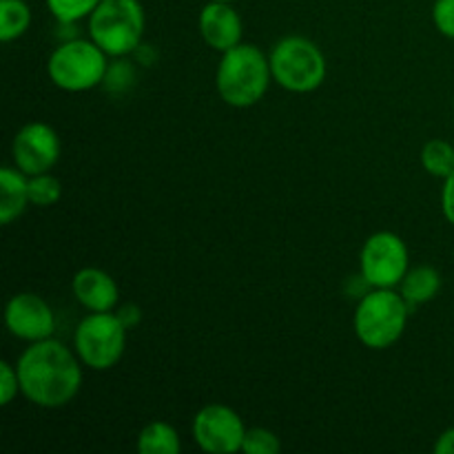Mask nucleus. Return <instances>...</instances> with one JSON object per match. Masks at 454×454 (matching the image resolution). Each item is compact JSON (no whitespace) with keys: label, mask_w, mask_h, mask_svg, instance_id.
Wrapping results in <instances>:
<instances>
[{"label":"nucleus","mask_w":454,"mask_h":454,"mask_svg":"<svg viewBox=\"0 0 454 454\" xmlns=\"http://www.w3.org/2000/svg\"><path fill=\"white\" fill-rule=\"evenodd\" d=\"M411 310V304L395 288H371L355 309V335L366 348H390L402 340Z\"/></svg>","instance_id":"obj_3"},{"label":"nucleus","mask_w":454,"mask_h":454,"mask_svg":"<svg viewBox=\"0 0 454 454\" xmlns=\"http://www.w3.org/2000/svg\"><path fill=\"white\" fill-rule=\"evenodd\" d=\"M211 3H233V0H211Z\"/></svg>","instance_id":"obj_28"},{"label":"nucleus","mask_w":454,"mask_h":454,"mask_svg":"<svg viewBox=\"0 0 454 454\" xmlns=\"http://www.w3.org/2000/svg\"><path fill=\"white\" fill-rule=\"evenodd\" d=\"M145 25L140 0H102L89 16V38L109 58H122L140 47Z\"/></svg>","instance_id":"obj_5"},{"label":"nucleus","mask_w":454,"mask_h":454,"mask_svg":"<svg viewBox=\"0 0 454 454\" xmlns=\"http://www.w3.org/2000/svg\"><path fill=\"white\" fill-rule=\"evenodd\" d=\"M118 317L122 319V324H124V326H127V328L137 326V324H140V319H142L140 306H136V304H124V306H120V309H118Z\"/></svg>","instance_id":"obj_26"},{"label":"nucleus","mask_w":454,"mask_h":454,"mask_svg":"<svg viewBox=\"0 0 454 454\" xmlns=\"http://www.w3.org/2000/svg\"><path fill=\"white\" fill-rule=\"evenodd\" d=\"M124 82H133V71L127 62H115V65H109V71L105 75V84L114 91H120L124 89Z\"/></svg>","instance_id":"obj_24"},{"label":"nucleus","mask_w":454,"mask_h":454,"mask_svg":"<svg viewBox=\"0 0 454 454\" xmlns=\"http://www.w3.org/2000/svg\"><path fill=\"white\" fill-rule=\"evenodd\" d=\"M433 22L439 34L454 40V0H434Z\"/></svg>","instance_id":"obj_23"},{"label":"nucleus","mask_w":454,"mask_h":454,"mask_svg":"<svg viewBox=\"0 0 454 454\" xmlns=\"http://www.w3.org/2000/svg\"><path fill=\"white\" fill-rule=\"evenodd\" d=\"M242 18L231 3H211L208 0L200 12V34L204 43L215 51L224 53L242 43Z\"/></svg>","instance_id":"obj_12"},{"label":"nucleus","mask_w":454,"mask_h":454,"mask_svg":"<svg viewBox=\"0 0 454 454\" xmlns=\"http://www.w3.org/2000/svg\"><path fill=\"white\" fill-rule=\"evenodd\" d=\"M282 450V442L273 430L266 428H248L244 437L242 452L247 454H278Z\"/></svg>","instance_id":"obj_21"},{"label":"nucleus","mask_w":454,"mask_h":454,"mask_svg":"<svg viewBox=\"0 0 454 454\" xmlns=\"http://www.w3.org/2000/svg\"><path fill=\"white\" fill-rule=\"evenodd\" d=\"M127 331L118 313H89L74 333V350L91 371H109L127 350Z\"/></svg>","instance_id":"obj_7"},{"label":"nucleus","mask_w":454,"mask_h":454,"mask_svg":"<svg viewBox=\"0 0 454 454\" xmlns=\"http://www.w3.org/2000/svg\"><path fill=\"white\" fill-rule=\"evenodd\" d=\"M102 0H47V9L60 25H74V22L89 18Z\"/></svg>","instance_id":"obj_19"},{"label":"nucleus","mask_w":454,"mask_h":454,"mask_svg":"<svg viewBox=\"0 0 454 454\" xmlns=\"http://www.w3.org/2000/svg\"><path fill=\"white\" fill-rule=\"evenodd\" d=\"M136 450L140 454H177L182 450V442L171 424L151 421L137 434Z\"/></svg>","instance_id":"obj_16"},{"label":"nucleus","mask_w":454,"mask_h":454,"mask_svg":"<svg viewBox=\"0 0 454 454\" xmlns=\"http://www.w3.org/2000/svg\"><path fill=\"white\" fill-rule=\"evenodd\" d=\"M442 211L443 217L454 226V171L443 180L442 189Z\"/></svg>","instance_id":"obj_25"},{"label":"nucleus","mask_w":454,"mask_h":454,"mask_svg":"<svg viewBox=\"0 0 454 454\" xmlns=\"http://www.w3.org/2000/svg\"><path fill=\"white\" fill-rule=\"evenodd\" d=\"M421 167L430 176L446 180L454 171V146L448 140H442V137L426 142L424 149H421Z\"/></svg>","instance_id":"obj_18"},{"label":"nucleus","mask_w":454,"mask_h":454,"mask_svg":"<svg viewBox=\"0 0 454 454\" xmlns=\"http://www.w3.org/2000/svg\"><path fill=\"white\" fill-rule=\"evenodd\" d=\"M247 426L244 419L224 403H208L198 415L193 417V433L195 443L204 452L211 454H233L242 452L244 437H247Z\"/></svg>","instance_id":"obj_9"},{"label":"nucleus","mask_w":454,"mask_h":454,"mask_svg":"<svg viewBox=\"0 0 454 454\" xmlns=\"http://www.w3.org/2000/svg\"><path fill=\"white\" fill-rule=\"evenodd\" d=\"M20 395V377L16 364L0 362V406H9Z\"/></svg>","instance_id":"obj_22"},{"label":"nucleus","mask_w":454,"mask_h":454,"mask_svg":"<svg viewBox=\"0 0 454 454\" xmlns=\"http://www.w3.org/2000/svg\"><path fill=\"white\" fill-rule=\"evenodd\" d=\"M31 25V9L25 0H0V40L12 43Z\"/></svg>","instance_id":"obj_17"},{"label":"nucleus","mask_w":454,"mask_h":454,"mask_svg":"<svg viewBox=\"0 0 454 454\" xmlns=\"http://www.w3.org/2000/svg\"><path fill=\"white\" fill-rule=\"evenodd\" d=\"M4 324L16 340L34 344L53 337L56 331V315L51 306L35 293H18L7 301Z\"/></svg>","instance_id":"obj_11"},{"label":"nucleus","mask_w":454,"mask_h":454,"mask_svg":"<svg viewBox=\"0 0 454 454\" xmlns=\"http://www.w3.org/2000/svg\"><path fill=\"white\" fill-rule=\"evenodd\" d=\"M82 366L75 350L62 341H34L22 350L16 368L20 395L38 408H62L75 399L82 386Z\"/></svg>","instance_id":"obj_1"},{"label":"nucleus","mask_w":454,"mask_h":454,"mask_svg":"<svg viewBox=\"0 0 454 454\" xmlns=\"http://www.w3.org/2000/svg\"><path fill=\"white\" fill-rule=\"evenodd\" d=\"M434 452L437 454H454V428L443 430L434 443Z\"/></svg>","instance_id":"obj_27"},{"label":"nucleus","mask_w":454,"mask_h":454,"mask_svg":"<svg viewBox=\"0 0 454 454\" xmlns=\"http://www.w3.org/2000/svg\"><path fill=\"white\" fill-rule=\"evenodd\" d=\"M60 137L51 124L29 122L13 136V167H18L29 177L49 173L60 160Z\"/></svg>","instance_id":"obj_10"},{"label":"nucleus","mask_w":454,"mask_h":454,"mask_svg":"<svg viewBox=\"0 0 454 454\" xmlns=\"http://www.w3.org/2000/svg\"><path fill=\"white\" fill-rule=\"evenodd\" d=\"M106 53L91 38H74L58 44L47 60V75L58 89L82 93L105 82L109 71Z\"/></svg>","instance_id":"obj_6"},{"label":"nucleus","mask_w":454,"mask_h":454,"mask_svg":"<svg viewBox=\"0 0 454 454\" xmlns=\"http://www.w3.org/2000/svg\"><path fill=\"white\" fill-rule=\"evenodd\" d=\"M273 82L291 93H310L326 80V56L317 43L304 35L278 40L269 53Z\"/></svg>","instance_id":"obj_4"},{"label":"nucleus","mask_w":454,"mask_h":454,"mask_svg":"<svg viewBox=\"0 0 454 454\" xmlns=\"http://www.w3.org/2000/svg\"><path fill=\"white\" fill-rule=\"evenodd\" d=\"M29 204V176H25L18 167L0 168V224H12Z\"/></svg>","instance_id":"obj_14"},{"label":"nucleus","mask_w":454,"mask_h":454,"mask_svg":"<svg viewBox=\"0 0 454 454\" xmlns=\"http://www.w3.org/2000/svg\"><path fill=\"white\" fill-rule=\"evenodd\" d=\"M71 291L82 309L89 313H109L118 306L120 291L115 279L106 270L87 266L80 269L71 279Z\"/></svg>","instance_id":"obj_13"},{"label":"nucleus","mask_w":454,"mask_h":454,"mask_svg":"<svg viewBox=\"0 0 454 454\" xmlns=\"http://www.w3.org/2000/svg\"><path fill=\"white\" fill-rule=\"evenodd\" d=\"M62 198V184L58 177H53L51 173H40V176L29 177V200L34 207L47 208L58 204V200Z\"/></svg>","instance_id":"obj_20"},{"label":"nucleus","mask_w":454,"mask_h":454,"mask_svg":"<svg viewBox=\"0 0 454 454\" xmlns=\"http://www.w3.org/2000/svg\"><path fill=\"white\" fill-rule=\"evenodd\" d=\"M273 82L270 60L257 44L239 43L222 53L217 65L215 87L222 100L235 109L257 105Z\"/></svg>","instance_id":"obj_2"},{"label":"nucleus","mask_w":454,"mask_h":454,"mask_svg":"<svg viewBox=\"0 0 454 454\" xmlns=\"http://www.w3.org/2000/svg\"><path fill=\"white\" fill-rule=\"evenodd\" d=\"M411 253L397 233L380 231L364 242L359 270L372 288H397L411 270Z\"/></svg>","instance_id":"obj_8"},{"label":"nucleus","mask_w":454,"mask_h":454,"mask_svg":"<svg viewBox=\"0 0 454 454\" xmlns=\"http://www.w3.org/2000/svg\"><path fill=\"white\" fill-rule=\"evenodd\" d=\"M439 291H442V275L434 266H415L399 284V293L411 304V309L433 301Z\"/></svg>","instance_id":"obj_15"}]
</instances>
